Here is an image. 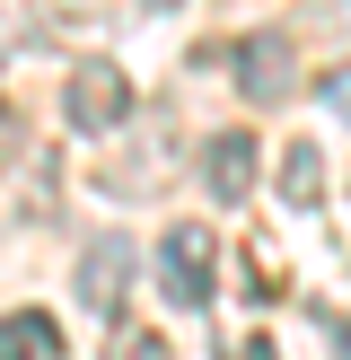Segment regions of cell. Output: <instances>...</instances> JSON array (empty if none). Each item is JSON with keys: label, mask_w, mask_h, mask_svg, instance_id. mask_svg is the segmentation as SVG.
<instances>
[{"label": "cell", "mask_w": 351, "mask_h": 360, "mask_svg": "<svg viewBox=\"0 0 351 360\" xmlns=\"http://www.w3.org/2000/svg\"><path fill=\"white\" fill-rule=\"evenodd\" d=\"M237 88H246V105H290L298 97L290 35H246V44H237Z\"/></svg>", "instance_id": "4"}, {"label": "cell", "mask_w": 351, "mask_h": 360, "mask_svg": "<svg viewBox=\"0 0 351 360\" xmlns=\"http://www.w3.org/2000/svg\"><path fill=\"white\" fill-rule=\"evenodd\" d=\"M316 88H325V105H333V115L351 123V70H325V79H316Z\"/></svg>", "instance_id": "8"}, {"label": "cell", "mask_w": 351, "mask_h": 360, "mask_svg": "<svg viewBox=\"0 0 351 360\" xmlns=\"http://www.w3.org/2000/svg\"><path fill=\"white\" fill-rule=\"evenodd\" d=\"M140 9H185V0H140Z\"/></svg>", "instance_id": "9"}, {"label": "cell", "mask_w": 351, "mask_h": 360, "mask_svg": "<svg viewBox=\"0 0 351 360\" xmlns=\"http://www.w3.org/2000/svg\"><path fill=\"white\" fill-rule=\"evenodd\" d=\"M211 290H220V246H211L202 220H176L167 238H158V299H167L176 316H202Z\"/></svg>", "instance_id": "1"}, {"label": "cell", "mask_w": 351, "mask_h": 360, "mask_svg": "<svg viewBox=\"0 0 351 360\" xmlns=\"http://www.w3.org/2000/svg\"><path fill=\"white\" fill-rule=\"evenodd\" d=\"M53 352H62V316H44V308L0 316V360H53Z\"/></svg>", "instance_id": "6"}, {"label": "cell", "mask_w": 351, "mask_h": 360, "mask_svg": "<svg viewBox=\"0 0 351 360\" xmlns=\"http://www.w3.org/2000/svg\"><path fill=\"white\" fill-rule=\"evenodd\" d=\"M255 176H263V141H255V132H211V141H202V185L220 193L228 211L255 193Z\"/></svg>", "instance_id": "5"}, {"label": "cell", "mask_w": 351, "mask_h": 360, "mask_svg": "<svg viewBox=\"0 0 351 360\" xmlns=\"http://www.w3.org/2000/svg\"><path fill=\"white\" fill-rule=\"evenodd\" d=\"M123 290H132V238H123V229H105V238H88V246H79V308L114 316V308H123Z\"/></svg>", "instance_id": "3"}, {"label": "cell", "mask_w": 351, "mask_h": 360, "mask_svg": "<svg viewBox=\"0 0 351 360\" xmlns=\"http://www.w3.org/2000/svg\"><path fill=\"white\" fill-rule=\"evenodd\" d=\"M281 202L290 211L325 202V150H316V141H290V158H281Z\"/></svg>", "instance_id": "7"}, {"label": "cell", "mask_w": 351, "mask_h": 360, "mask_svg": "<svg viewBox=\"0 0 351 360\" xmlns=\"http://www.w3.org/2000/svg\"><path fill=\"white\" fill-rule=\"evenodd\" d=\"M62 115H70V132L114 141L123 123H132V70H123V62H105V53L70 62V79H62Z\"/></svg>", "instance_id": "2"}]
</instances>
